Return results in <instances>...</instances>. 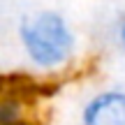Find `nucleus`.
I'll list each match as a JSON object with an SVG mask.
<instances>
[{
	"label": "nucleus",
	"mask_w": 125,
	"mask_h": 125,
	"mask_svg": "<svg viewBox=\"0 0 125 125\" xmlns=\"http://www.w3.org/2000/svg\"><path fill=\"white\" fill-rule=\"evenodd\" d=\"M16 44L37 74H60L79 56V35L60 9H35L16 21Z\"/></svg>",
	"instance_id": "1"
},
{
	"label": "nucleus",
	"mask_w": 125,
	"mask_h": 125,
	"mask_svg": "<svg viewBox=\"0 0 125 125\" xmlns=\"http://www.w3.org/2000/svg\"><path fill=\"white\" fill-rule=\"evenodd\" d=\"M76 125H125V88H97L81 102Z\"/></svg>",
	"instance_id": "2"
},
{
	"label": "nucleus",
	"mask_w": 125,
	"mask_h": 125,
	"mask_svg": "<svg viewBox=\"0 0 125 125\" xmlns=\"http://www.w3.org/2000/svg\"><path fill=\"white\" fill-rule=\"evenodd\" d=\"M23 121H28L23 100L12 93H0V125H21Z\"/></svg>",
	"instance_id": "3"
},
{
	"label": "nucleus",
	"mask_w": 125,
	"mask_h": 125,
	"mask_svg": "<svg viewBox=\"0 0 125 125\" xmlns=\"http://www.w3.org/2000/svg\"><path fill=\"white\" fill-rule=\"evenodd\" d=\"M116 44H118V49H121L123 56H125V12L121 14V19H118V23H116Z\"/></svg>",
	"instance_id": "4"
},
{
	"label": "nucleus",
	"mask_w": 125,
	"mask_h": 125,
	"mask_svg": "<svg viewBox=\"0 0 125 125\" xmlns=\"http://www.w3.org/2000/svg\"><path fill=\"white\" fill-rule=\"evenodd\" d=\"M21 125H37V123H35V121H30V118H28V121H23Z\"/></svg>",
	"instance_id": "5"
}]
</instances>
